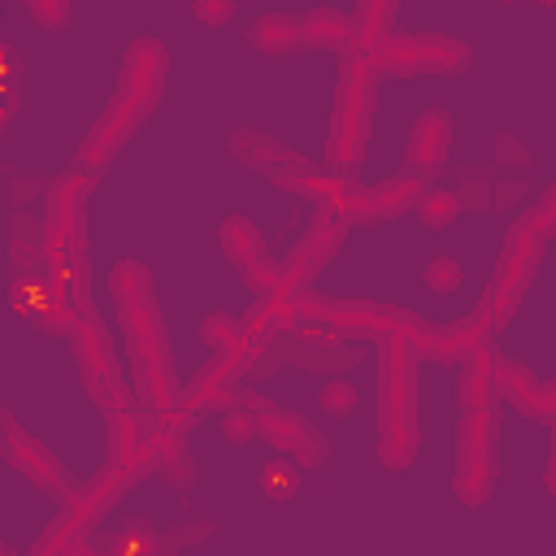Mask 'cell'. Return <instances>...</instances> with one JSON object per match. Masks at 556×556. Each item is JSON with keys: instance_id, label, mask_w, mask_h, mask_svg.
<instances>
[{"instance_id": "cell-4", "label": "cell", "mask_w": 556, "mask_h": 556, "mask_svg": "<svg viewBox=\"0 0 556 556\" xmlns=\"http://www.w3.org/2000/svg\"><path fill=\"white\" fill-rule=\"evenodd\" d=\"M495 430H500L495 408L465 413V421L456 430V495H460V504H482L495 486Z\"/></svg>"}, {"instance_id": "cell-20", "label": "cell", "mask_w": 556, "mask_h": 556, "mask_svg": "<svg viewBox=\"0 0 556 556\" xmlns=\"http://www.w3.org/2000/svg\"><path fill=\"white\" fill-rule=\"evenodd\" d=\"M495 374H500V361L491 348H478L473 356H465V369H460V387H456V400L465 413L473 408H491V395L500 391L495 387Z\"/></svg>"}, {"instance_id": "cell-19", "label": "cell", "mask_w": 556, "mask_h": 556, "mask_svg": "<svg viewBox=\"0 0 556 556\" xmlns=\"http://www.w3.org/2000/svg\"><path fill=\"white\" fill-rule=\"evenodd\" d=\"M495 387H500L521 413H530V417H539V421H556V387H543L526 365L500 361Z\"/></svg>"}, {"instance_id": "cell-13", "label": "cell", "mask_w": 556, "mask_h": 556, "mask_svg": "<svg viewBox=\"0 0 556 556\" xmlns=\"http://www.w3.org/2000/svg\"><path fill=\"white\" fill-rule=\"evenodd\" d=\"M148 113L130 100V96H122L117 91V100L104 109V117L91 126V135H87V143L78 148V174H87V178H96L109 161H113V152L122 148V139L143 122Z\"/></svg>"}, {"instance_id": "cell-6", "label": "cell", "mask_w": 556, "mask_h": 556, "mask_svg": "<svg viewBox=\"0 0 556 556\" xmlns=\"http://www.w3.org/2000/svg\"><path fill=\"white\" fill-rule=\"evenodd\" d=\"M87 174H65L52 182L48 200H43V239H48V256H52V269H65V265H78V252H83V195H87Z\"/></svg>"}, {"instance_id": "cell-9", "label": "cell", "mask_w": 556, "mask_h": 556, "mask_svg": "<svg viewBox=\"0 0 556 556\" xmlns=\"http://www.w3.org/2000/svg\"><path fill=\"white\" fill-rule=\"evenodd\" d=\"M539 256H543V239L530 235V230H521V226H513V235H508V243L500 252L495 278H491V287L482 295V304L495 313V321H508L513 304L521 300V291L530 287V278L539 269Z\"/></svg>"}, {"instance_id": "cell-14", "label": "cell", "mask_w": 556, "mask_h": 556, "mask_svg": "<svg viewBox=\"0 0 556 556\" xmlns=\"http://www.w3.org/2000/svg\"><path fill=\"white\" fill-rule=\"evenodd\" d=\"M222 248H226V256L235 261V269H239L252 287H261L265 295L278 291V265L269 261V248H265V239H261V230H256L252 222L230 217V222L222 226Z\"/></svg>"}, {"instance_id": "cell-25", "label": "cell", "mask_w": 556, "mask_h": 556, "mask_svg": "<svg viewBox=\"0 0 556 556\" xmlns=\"http://www.w3.org/2000/svg\"><path fill=\"white\" fill-rule=\"evenodd\" d=\"M304 22V43L313 48H343L352 52V17L334 13V9H313L300 17Z\"/></svg>"}, {"instance_id": "cell-8", "label": "cell", "mask_w": 556, "mask_h": 556, "mask_svg": "<svg viewBox=\"0 0 556 556\" xmlns=\"http://www.w3.org/2000/svg\"><path fill=\"white\" fill-rule=\"evenodd\" d=\"M495 326H500L495 313L478 300V308H473L465 321H456V326H421V321H413V326L404 330V339H408V348H413L417 356H430V361L452 365V361H465V356H473L478 348H486V339H491Z\"/></svg>"}, {"instance_id": "cell-18", "label": "cell", "mask_w": 556, "mask_h": 556, "mask_svg": "<svg viewBox=\"0 0 556 556\" xmlns=\"http://www.w3.org/2000/svg\"><path fill=\"white\" fill-rule=\"evenodd\" d=\"M4 460L9 465H17L26 478H35V486H48V491H56L61 500H74V491H70V482H65V473H61V465L35 443V439H26L22 430H17V421L13 417H4Z\"/></svg>"}, {"instance_id": "cell-28", "label": "cell", "mask_w": 556, "mask_h": 556, "mask_svg": "<svg viewBox=\"0 0 556 556\" xmlns=\"http://www.w3.org/2000/svg\"><path fill=\"white\" fill-rule=\"evenodd\" d=\"M113 556H165V543L148 526H126L113 534Z\"/></svg>"}, {"instance_id": "cell-5", "label": "cell", "mask_w": 556, "mask_h": 556, "mask_svg": "<svg viewBox=\"0 0 556 556\" xmlns=\"http://www.w3.org/2000/svg\"><path fill=\"white\" fill-rule=\"evenodd\" d=\"M369 65L378 74H460L469 65V48L452 35H391L382 48L369 52Z\"/></svg>"}, {"instance_id": "cell-15", "label": "cell", "mask_w": 556, "mask_h": 556, "mask_svg": "<svg viewBox=\"0 0 556 556\" xmlns=\"http://www.w3.org/2000/svg\"><path fill=\"white\" fill-rule=\"evenodd\" d=\"M165 70H169V56L156 39H135L122 56V96H130L143 113L156 104L161 96V83H165Z\"/></svg>"}, {"instance_id": "cell-29", "label": "cell", "mask_w": 556, "mask_h": 556, "mask_svg": "<svg viewBox=\"0 0 556 556\" xmlns=\"http://www.w3.org/2000/svg\"><path fill=\"white\" fill-rule=\"evenodd\" d=\"M517 226H521V230H530V235H539V239H547V235L556 230V187H552V191H547V195H543V200H539V204H534Z\"/></svg>"}, {"instance_id": "cell-11", "label": "cell", "mask_w": 556, "mask_h": 556, "mask_svg": "<svg viewBox=\"0 0 556 556\" xmlns=\"http://www.w3.org/2000/svg\"><path fill=\"white\" fill-rule=\"evenodd\" d=\"M243 404H248V413H252V421H256V434H265L278 452H295L304 465H317V460L326 456L321 434H317L300 413L274 408V404H265V400H256V395H243Z\"/></svg>"}, {"instance_id": "cell-1", "label": "cell", "mask_w": 556, "mask_h": 556, "mask_svg": "<svg viewBox=\"0 0 556 556\" xmlns=\"http://www.w3.org/2000/svg\"><path fill=\"white\" fill-rule=\"evenodd\" d=\"M413 413V348L404 334H387L378 348V456L391 469H404L417 452Z\"/></svg>"}, {"instance_id": "cell-36", "label": "cell", "mask_w": 556, "mask_h": 556, "mask_svg": "<svg viewBox=\"0 0 556 556\" xmlns=\"http://www.w3.org/2000/svg\"><path fill=\"white\" fill-rule=\"evenodd\" d=\"M495 152H500V165H526V152H521L513 139H500Z\"/></svg>"}, {"instance_id": "cell-26", "label": "cell", "mask_w": 556, "mask_h": 556, "mask_svg": "<svg viewBox=\"0 0 556 556\" xmlns=\"http://www.w3.org/2000/svg\"><path fill=\"white\" fill-rule=\"evenodd\" d=\"M200 339H204L222 361H235L239 348H243V321H235L230 313H213V317L200 326Z\"/></svg>"}, {"instance_id": "cell-2", "label": "cell", "mask_w": 556, "mask_h": 556, "mask_svg": "<svg viewBox=\"0 0 556 556\" xmlns=\"http://www.w3.org/2000/svg\"><path fill=\"white\" fill-rule=\"evenodd\" d=\"M374 87H378V70L369 65V56L348 52L343 56V74H339V104H334V126H330V174H352L365 156V135H369V117H374Z\"/></svg>"}, {"instance_id": "cell-17", "label": "cell", "mask_w": 556, "mask_h": 556, "mask_svg": "<svg viewBox=\"0 0 556 556\" xmlns=\"http://www.w3.org/2000/svg\"><path fill=\"white\" fill-rule=\"evenodd\" d=\"M452 143V117L443 109H430L417 117V126L408 130V148H404V174L408 178H426L443 165Z\"/></svg>"}, {"instance_id": "cell-31", "label": "cell", "mask_w": 556, "mask_h": 556, "mask_svg": "<svg viewBox=\"0 0 556 556\" xmlns=\"http://www.w3.org/2000/svg\"><path fill=\"white\" fill-rule=\"evenodd\" d=\"M426 282H430V291L447 295V291L460 282V269H456V261H452V256H434V261L426 265Z\"/></svg>"}, {"instance_id": "cell-16", "label": "cell", "mask_w": 556, "mask_h": 556, "mask_svg": "<svg viewBox=\"0 0 556 556\" xmlns=\"http://www.w3.org/2000/svg\"><path fill=\"white\" fill-rule=\"evenodd\" d=\"M230 152L239 156V161H248L252 169H261V174H269L274 182H282V187H300V178H308L313 169L304 165V156H295V152H287L278 139H265V135H252V130H243V135H235L230 139Z\"/></svg>"}, {"instance_id": "cell-32", "label": "cell", "mask_w": 556, "mask_h": 556, "mask_svg": "<svg viewBox=\"0 0 556 556\" xmlns=\"http://www.w3.org/2000/svg\"><path fill=\"white\" fill-rule=\"evenodd\" d=\"M26 9H30V17H35L39 26H48V30H61V26L70 22V4H56V0H30Z\"/></svg>"}, {"instance_id": "cell-21", "label": "cell", "mask_w": 556, "mask_h": 556, "mask_svg": "<svg viewBox=\"0 0 556 556\" xmlns=\"http://www.w3.org/2000/svg\"><path fill=\"white\" fill-rule=\"evenodd\" d=\"M235 378H239V365H230V361H208L200 374H195V382L187 387V413H200V408H217V413H226V400L235 395Z\"/></svg>"}, {"instance_id": "cell-27", "label": "cell", "mask_w": 556, "mask_h": 556, "mask_svg": "<svg viewBox=\"0 0 556 556\" xmlns=\"http://www.w3.org/2000/svg\"><path fill=\"white\" fill-rule=\"evenodd\" d=\"M460 208H465V195H460V191L426 187V195H421V204H417V217H421L426 226L443 230V226H452V222H456V213H460Z\"/></svg>"}, {"instance_id": "cell-33", "label": "cell", "mask_w": 556, "mask_h": 556, "mask_svg": "<svg viewBox=\"0 0 556 556\" xmlns=\"http://www.w3.org/2000/svg\"><path fill=\"white\" fill-rule=\"evenodd\" d=\"M222 434H226L230 443H248V439L256 434V421L248 417V408H243V413H222Z\"/></svg>"}, {"instance_id": "cell-30", "label": "cell", "mask_w": 556, "mask_h": 556, "mask_svg": "<svg viewBox=\"0 0 556 556\" xmlns=\"http://www.w3.org/2000/svg\"><path fill=\"white\" fill-rule=\"evenodd\" d=\"M321 408H326V413L348 417V413L356 408V387H352V382H343V378L326 382V387H321Z\"/></svg>"}, {"instance_id": "cell-7", "label": "cell", "mask_w": 556, "mask_h": 556, "mask_svg": "<svg viewBox=\"0 0 556 556\" xmlns=\"http://www.w3.org/2000/svg\"><path fill=\"white\" fill-rule=\"evenodd\" d=\"M74 361H78V374L83 382L91 387V395L104 404V413H122L130 408V395L122 387V369L113 361V348H109V334L104 326L91 317V313H78V326H74Z\"/></svg>"}, {"instance_id": "cell-22", "label": "cell", "mask_w": 556, "mask_h": 556, "mask_svg": "<svg viewBox=\"0 0 556 556\" xmlns=\"http://www.w3.org/2000/svg\"><path fill=\"white\" fill-rule=\"evenodd\" d=\"M135 391L139 404L152 417L174 413V382H169V361H135Z\"/></svg>"}, {"instance_id": "cell-37", "label": "cell", "mask_w": 556, "mask_h": 556, "mask_svg": "<svg viewBox=\"0 0 556 556\" xmlns=\"http://www.w3.org/2000/svg\"><path fill=\"white\" fill-rule=\"evenodd\" d=\"M547 486L556 491V439H552V460H547Z\"/></svg>"}, {"instance_id": "cell-35", "label": "cell", "mask_w": 556, "mask_h": 556, "mask_svg": "<svg viewBox=\"0 0 556 556\" xmlns=\"http://www.w3.org/2000/svg\"><path fill=\"white\" fill-rule=\"evenodd\" d=\"M195 17L208 22V26H222V22L235 17V4H230V0H200V4H195Z\"/></svg>"}, {"instance_id": "cell-34", "label": "cell", "mask_w": 556, "mask_h": 556, "mask_svg": "<svg viewBox=\"0 0 556 556\" xmlns=\"http://www.w3.org/2000/svg\"><path fill=\"white\" fill-rule=\"evenodd\" d=\"M291 491H295V473L269 465V469H265V495H269V500H287Z\"/></svg>"}, {"instance_id": "cell-3", "label": "cell", "mask_w": 556, "mask_h": 556, "mask_svg": "<svg viewBox=\"0 0 556 556\" xmlns=\"http://www.w3.org/2000/svg\"><path fill=\"white\" fill-rule=\"evenodd\" d=\"M113 304H117V317H122V330L130 343V361H169L165 356V330H161L143 265L122 261L113 269Z\"/></svg>"}, {"instance_id": "cell-23", "label": "cell", "mask_w": 556, "mask_h": 556, "mask_svg": "<svg viewBox=\"0 0 556 556\" xmlns=\"http://www.w3.org/2000/svg\"><path fill=\"white\" fill-rule=\"evenodd\" d=\"M391 17H395V4H391V0H369V4H361V9L352 13V52L369 56L374 48H382V43L391 39V35H387Z\"/></svg>"}, {"instance_id": "cell-12", "label": "cell", "mask_w": 556, "mask_h": 556, "mask_svg": "<svg viewBox=\"0 0 556 556\" xmlns=\"http://www.w3.org/2000/svg\"><path fill=\"white\" fill-rule=\"evenodd\" d=\"M339 239H343V222L330 217V213H321V217L300 235V243L291 248V256L278 265V291H274V295H291L304 278H313V274L334 256Z\"/></svg>"}, {"instance_id": "cell-10", "label": "cell", "mask_w": 556, "mask_h": 556, "mask_svg": "<svg viewBox=\"0 0 556 556\" xmlns=\"http://www.w3.org/2000/svg\"><path fill=\"white\" fill-rule=\"evenodd\" d=\"M295 313H304V317H317V321H326V326H334V330H348V334H356V339H365V334H378V339H387V334H404L408 326H413V317H404L400 308H378V304H330V300H295Z\"/></svg>"}, {"instance_id": "cell-24", "label": "cell", "mask_w": 556, "mask_h": 556, "mask_svg": "<svg viewBox=\"0 0 556 556\" xmlns=\"http://www.w3.org/2000/svg\"><path fill=\"white\" fill-rule=\"evenodd\" d=\"M252 48L269 52V56L274 52H295V48H304V22L291 17V13H269L252 26Z\"/></svg>"}]
</instances>
